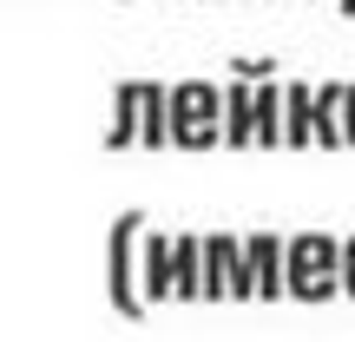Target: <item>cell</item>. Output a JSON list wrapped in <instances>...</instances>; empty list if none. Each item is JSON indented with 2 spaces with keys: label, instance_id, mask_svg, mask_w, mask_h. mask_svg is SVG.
<instances>
[{
  "label": "cell",
  "instance_id": "cell-9",
  "mask_svg": "<svg viewBox=\"0 0 355 342\" xmlns=\"http://www.w3.org/2000/svg\"><path fill=\"white\" fill-rule=\"evenodd\" d=\"M257 105V145H283V86H250Z\"/></svg>",
  "mask_w": 355,
  "mask_h": 342
},
{
  "label": "cell",
  "instance_id": "cell-4",
  "mask_svg": "<svg viewBox=\"0 0 355 342\" xmlns=\"http://www.w3.org/2000/svg\"><path fill=\"white\" fill-rule=\"evenodd\" d=\"M237 264H243V237H204V296H230Z\"/></svg>",
  "mask_w": 355,
  "mask_h": 342
},
{
  "label": "cell",
  "instance_id": "cell-12",
  "mask_svg": "<svg viewBox=\"0 0 355 342\" xmlns=\"http://www.w3.org/2000/svg\"><path fill=\"white\" fill-rule=\"evenodd\" d=\"M336 7H343V13H355V0H336Z\"/></svg>",
  "mask_w": 355,
  "mask_h": 342
},
{
  "label": "cell",
  "instance_id": "cell-5",
  "mask_svg": "<svg viewBox=\"0 0 355 342\" xmlns=\"http://www.w3.org/2000/svg\"><path fill=\"white\" fill-rule=\"evenodd\" d=\"M309 145H343V86H316L309 92Z\"/></svg>",
  "mask_w": 355,
  "mask_h": 342
},
{
  "label": "cell",
  "instance_id": "cell-10",
  "mask_svg": "<svg viewBox=\"0 0 355 342\" xmlns=\"http://www.w3.org/2000/svg\"><path fill=\"white\" fill-rule=\"evenodd\" d=\"M343 145H355V86H343Z\"/></svg>",
  "mask_w": 355,
  "mask_h": 342
},
{
  "label": "cell",
  "instance_id": "cell-7",
  "mask_svg": "<svg viewBox=\"0 0 355 342\" xmlns=\"http://www.w3.org/2000/svg\"><path fill=\"white\" fill-rule=\"evenodd\" d=\"M309 92L316 86H303V79L283 86V145H309Z\"/></svg>",
  "mask_w": 355,
  "mask_h": 342
},
{
  "label": "cell",
  "instance_id": "cell-2",
  "mask_svg": "<svg viewBox=\"0 0 355 342\" xmlns=\"http://www.w3.org/2000/svg\"><path fill=\"white\" fill-rule=\"evenodd\" d=\"M224 112V92L217 86H178V139L184 145H211V119Z\"/></svg>",
  "mask_w": 355,
  "mask_h": 342
},
{
  "label": "cell",
  "instance_id": "cell-1",
  "mask_svg": "<svg viewBox=\"0 0 355 342\" xmlns=\"http://www.w3.org/2000/svg\"><path fill=\"white\" fill-rule=\"evenodd\" d=\"M283 290L303 296V303H322V296L343 290V243L329 230H296L283 243Z\"/></svg>",
  "mask_w": 355,
  "mask_h": 342
},
{
  "label": "cell",
  "instance_id": "cell-6",
  "mask_svg": "<svg viewBox=\"0 0 355 342\" xmlns=\"http://www.w3.org/2000/svg\"><path fill=\"white\" fill-rule=\"evenodd\" d=\"M224 139H230V145H257V105H250V86H230V92H224Z\"/></svg>",
  "mask_w": 355,
  "mask_h": 342
},
{
  "label": "cell",
  "instance_id": "cell-11",
  "mask_svg": "<svg viewBox=\"0 0 355 342\" xmlns=\"http://www.w3.org/2000/svg\"><path fill=\"white\" fill-rule=\"evenodd\" d=\"M343 290L355 296V237H343Z\"/></svg>",
  "mask_w": 355,
  "mask_h": 342
},
{
  "label": "cell",
  "instance_id": "cell-8",
  "mask_svg": "<svg viewBox=\"0 0 355 342\" xmlns=\"http://www.w3.org/2000/svg\"><path fill=\"white\" fill-rule=\"evenodd\" d=\"M171 270H178V296H204V237H178L171 243Z\"/></svg>",
  "mask_w": 355,
  "mask_h": 342
},
{
  "label": "cell",
  "instance_id": "cell-3",
  "mask_svg": "<svg viewBox=\"0 0 355 342\" xmlns=\"http://www.w3.org/2000/svg\"><path fill=\"white\" fill-rule=\"evenodd\" d=\"M243 264H250V290L257 296H283V237H270V230L243 237Z\"/></svg>",
  "mask_w": 355,
  "mask_h": 342
}]
</instances>
